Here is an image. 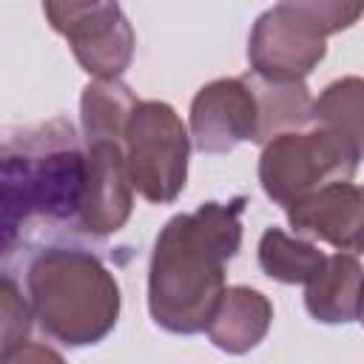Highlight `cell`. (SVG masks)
Returning a JSON list of instances; mask_svg holds the SVG:
<instances>
[{
  "label": "cell",
  "mask_w": 364,
  "mask_h": 364,
  "mask_svg": "<svg viewBox=\"0 0 364 364\" xmlns=\"http://www.w3.org/2000/svg\"><path fill=\"white\" fill-rule=\"evenodd\" d=\"M242 196L205 202L162 228L148 279V304L159 327L185 336L208 330L225 293V264L242 245Z\"/></svg>",
  "instance_id": "6da1fadb"
},
{
  "label": "cell",
  "mask_w": 364,
  "mask_h": 364,
  "mask_svg": "<svg viewBox=\"0 0 364 364\" xmlns=\"http://www.w3.org/2000/svg\"><path fill=\"white\" fill-rule=\"evenodd\" d=\"M3 247L23 230L74 225L85 193V151L65 119H51L3 139Z\"/></svg>",
  "instance_id": "7a4b0ae2"
},
{
  "label": "cell",
  "mask_w": 364,
  "mask_h": 364,
  "mask_svg": "<svg viewBox=\"0 0 364 364\" xmlns=\"http://www.w3.org/2000/svg\"><path fill=\"white\" fill-rule=\"evenodd\" d=\"M28 304L40 327L68 347L97 344L119 316V287L108 267L77 247L37 253L26 273Z\"/></svg>",
  "instance_id": "3957f363"
},
{
  "label": "cell",
  "mask_w": 364,
  "mask_h": 364,
  "mask_svg": "<svg viewBox=\"0 0 364 364\" xmlns=\"http://www.w3.org/2000/svg\"><path fill=\"white\" fill-rule=\"evenodd\" d=\"M361 151L341 134L318 128L310 134L287 131L270 139L259 159V182L279 205H296L330 185L350 182Z\"/></svg>",
  "instance_id": "277c9868"
},
{
  "label": "cell",
  "mask_w": 364,
  "mask_h": 364,
  "mask_svg": "<svg viewBox=\"0 0 364 364\" xmlns=\"http://www.w3.org/2000/svg\"><path fill=\"white\" fill-rule=\"evenodd\" d=\"M188 131L168 102H139L125 134L131 188L148 202H173L188 176Z\"/></svg>",
  "instance_id": "5b68a950"
},
{
  "label": "cell",
  "mask_w": 364,
  "mask_h": 364,
  "mask_svg": "<svg viewBox=\"0 0 364 364\" xmlns=\"http://www.w3.org/2000/svg\"><path fill=\"white\" fill-rule=\"evenodd\" d=\"M43 14L97 80H117L134 57V31L117 3H46Z\"/></svg>",
  "instance_id": "8992f818"
},
{
  "label": "cell",
  "mask_w": 364,
  "mask_h": 364,
  "mask_svg": "<svg viewBox=\"0 0 364 364\" xmlns=\"http://www.w3.org/2000/svg\"><path fill=\"white\" fill-rule=\"evenodd\" d=\"M247 57L253 74L296 82L310 74L313 65L324 57V37L301 14L299 0L279 3L256 20L247 43Z\"/></svg>",
  "instance_id": "52a82bcc"
},
{
  "label": "cell",
  "mask_w": 364,
  "mask_h": 364,
  "mask_svg": "<svg viewBox=\"0 0 364 364\" xmlns=\"http://www.w3.org/2000/svg\"><path fill=\"white\" fill-rule=\"evenodd\" d=\"M131 176L125 162V139L85 142V193L77 230L85 236H108L131 216Z\"/></svg>",
  "instance_id": "ba28073f"
},
{
  "label": "cell",
  "mask_w": 364,
  "mask_h": 364,
  "mask_svg": "<svg viewBox=\"0 0 364 364\" xmlns=\"http://www.w3.org/2000/svg\"><path fill=\"white\" fill-rule=\"evenodd\" d=\"M191 136L202 154H225L259 136L256 97L245 77L216 80L199 88L191 105Z\"/></svg>",
  "instance_id": "9c48e42d"
},
{
  "label": "cell",
  "mask_w": 364,
  "mask_h": 364,
  "mask_svg": "<svg viewBox=\"0 0 364 364\" xmlns=\"http://www.w3.org/2000/svg\"><path fill=\"white\" fill-rule=\"evenodd\" d=\"M299 233L330 242L341 250H364V185L338 182L287 208Z\"/></svg>",
  "instance_id": "30bf717a"
},
{
  "label": "cell",
  "mask_w": 364,
  "mask_h": 364,
  "mask_svg": "<svg viewBox=\"0 0 364 364\" xmlns=\"http://www.w3.org/2000/svg\"><path fill=\"white\" fill-rule=\"evenodd\" d=\"M273 307L270 301L250 287H230L222 293L210 321L208 336L225 353H247L253 350L270 330Z\"/></svg>",
  "instance_id": "8fae6325"
},
{
  "label": "cell",
  "mask_w": 364,
  "mask_h": 364,
  "mask_svg": "<svg viewBox=\"0 0 364 364\" xmlns=\"http://www.w3.org/2000/svg\"><path fill=\"white\" fill-rule=\"evenodd\" d=\"M364 299V270L358 259L347 253L327 256L324 267L313 276L304 293V304L316 321L344 324L361 313Z\"/></svg>",
  "instance_id": "7c38bea8"
},
{
  "label": "cell",
  "mask_w": 364,
  "mask_h": 364,
  "mask_svg": "<svg viewBox=\"0 0 364 364\" xmlns=\"http://www.w3.org/2000/svg\"><path fill=\"white\" fill-rule=\"evenodd\" d=\"M245 82L250 85L256 97V111H259V136L256 142H270L282 134L284 128H299L307 119H313V100L304 88L301 80L296 82H282V80H267L259 74H247Z\"/></svg>",
  "instance_id": "4fadbf2b"
},
{
  "label": "cell",
  "mask_w": 364,
  "mask_h": 364,
  "mask_svg": "<svg viewBox=\"0 0 364 364\" xmlns=\"http://www.w3.org/2000/svg\"><path fill=\"white\" fill-rule=\"evenodd\" d=\"M139 100L119 80H94L82 91V131L85 142L91 139H125L128 122Z\"/></svg>",
  "instance_id": "5bb4252c"
},
{
  "label": "cell",
  "mask_w": 364,
  "mask_h": 364,
  "mask_svg": "<svg viewBox=\"0 0 364 364\" xmlns=\"http://www.w3.org/2000/svg\"><path fill=\"white\" fill-rule=\"evenodd\" d=\"M327 256L310 242L293 239L279 228L264 230L259 242V264L262 270L284 284H310L313 276L324 267Z\"/></svg>",
  "instance_id": "9a60e30c"
},
{
  "label": "cell",
  "mask_w": 364,
  "mask_h": 364,
  "mask_svg": "<svg viewBox=\"0 0 364 364\" xmlns=\"http://www.w3.org/2000/svg\"><path fill=\"white\" fill-rule=\"evenodd\" d=\"M313 119L347 136L364 154V80L344 77L330 82L313 105Z\"/></svg>",
  "instance_id": "2e32d148"
},
{
  "label": "cell",
  "mask_w": 364,
  "mask_h": 364,
  "mask_svg": "<svg viewBox=\"0 0 364 364\" xmlns=\"http://www.w3.org/2000/svg\"><path fill=\"white\" fill-rule=\"evenodd\" d=\"M0 333H3V353L26 344V333L31 327V304H26V299L20 296V290L14 287V282L6 276L0 284Z\"/></svg>",
  "instance_id": "e0dca14e"
},
{
  "label": "cell",
  "mask_w": 364,
  "mask_h": 364,
  "mask_svg": "<svg viewBox=\"0 0 364 364\" xmlns=\"http://www.w3.org/2000/svg\"><path fill=\"white\" fill-rule=\"evenodd\" d=\"M0 364H65V361H63L51 347L26 341V344H20V347L3 353Z\"/></svg>",
  "instance_id": "ac0fdd59"
},
{
  "label": "cell",
  "mask_w": 364,
  "mask_h": 364,
  "mask_svg": "<svg viewBox=\"0 0 364 364\" xmlns=\"http://www.w3.org/2000/svg\"><path fill=\"white\" fill-rule=\"evenodd\" d=\"M358 318H361V324H364V299H361V313H358Z\"/></svg>",
  "instance_id": "d6986e66"
}]
</instances>
